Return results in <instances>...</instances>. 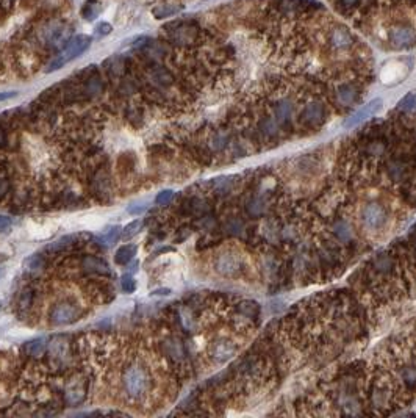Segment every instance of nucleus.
<instances>
[{
  "instance_id": "obj_1",
  "label": "nucleus",
  "mask_w": 416,
  "mask_h": 418,
  "mask_svg": "<svg viewBox=\"0 0 416 418\" xmlns=\"http://www.w3.org/2000/svg\"><path fill=\"white\" fill-rule=\"evenodd\" d=\"M124 388L130 398H141L149 390V376L141 367H130L124 373Z\"/></svg>"
},
{
  "instance_id": "obj_2",
  "label": "nucleus",
  "mask_w": 416,
  "mask_h": 418,
  "mask_svg": "<svg viewBox=\"0 0 416 418\" xmlns=\"http://www.w3.org/2000/svg\"><path fill=\"white\" fill-rule=\"evenodd\" d=\"M390 42L394 49H410L416 45V32L409 25H396L390 32Z\"/></svg>"
},
{
  "instance_id": "obj_3",
  "label": "nucleus",
  "mask_w": 416,
  "mask_h": 418,
  "mask_svg": "<svg viewBox=\"0 0 416 418\" xmlns=\"http://www.w3.org/2000/svg\"><path fill=\"white\" fill-rule=\"evenodd\" d=\"M91 42H92V38L91 36H86V35H78L76 36V38H72L68 45L64 47L63 53H61V58L64 63H68L71 60H76L78 58L80 55H83L89 47H91Z\"/></svg>"
},
{
  "instance_id": "obj_4",
  "label": "nucleus",
  "mask_w": 416,
  "mask_h": 418,
  "mask_svg": "<svg viewBox=\"0 0 416 418\" xmlns=\"http://www.w3.org/2000/svg\"><path fill=\"white\" fill-rule=\"evenodd\" d=\"M380 107H382V99H378V97L373 99V101H369L366 105H363L362 108H360V110H357L350 117H347V121L344 122V127L346 129H352V127L365 122L374 113H377L378 110H380Z\"/></svg>"
},
{
  "instance_id": "obj_5",
  "label": "nucleus",
  "mask_w": 416,
  "mask_h": 418,
  "mask_svg": "<svg viewBox=\"0 0 416 418\" xmlns=\"http://www.w3.org/2000/svg\"><path fill=\"white\" fill-rule=\"evenodd\" d=\"M362 218L369 229H380L386 223V212L380 204H369L363 208Z\"/></svg>"
},
{
  "instance_id": "obj_6",
  "label": "nucleus",
  "mask_w": 416,
  "mask_h": 418,
  "mask_svg": "<svg viewBox=\"0 0 416 418\" xmlns=\"http://www.w3.org/2000/svg\"><path fill=\"white\" fill-rule=\"evenodd\" d=\"M77 316H78L77 307H74L72 304H58L52 308L50 321L57 326H64L74 323L77 320Z\"/></svg>"
},
{
  "instance_id": "obj_7",
  "label": "nucleus",
  "mask_w": 416,
  "mask_h": 418,
  "mask_svg": "<svg viewBox=\"0 0 416 418\" xmlns=\"http://www.w3.org/2000/svg\"><path fill=\"white\" fill-rule=\"evenodd\" d=\"M236 344L230 340H218L211 344L210 348V356L216 363H224L228 359H232L236 352Z\"/></svg>"
},
{
  "instance_id": "obj_8",
  "label": "nucleus",
  "mask_w": 416,
  "mask_h": 418,
  "mask_svg": "<svg viewBox=\"0 0 416 418\" xmlns=\"http://www.w3.org/2000/svg\"><path fill=\"white\" fill-rule=\"evenodd\" d=\"M326 119V108L321 102H310L302 112V121L310 127H318Z\"/></svg>"
},
{
  "instance_id": "obj_9",
  "label": "nucleus",
  "mask_w": 416,
  "mask_h": 418,
  "mask_svg": "<svg viewBox=\"0 0 416 418\" xmlns=\"http://www.w3.org/2000/svg\"><path fill=\"white\" fill-rule=\"evenodd\" d=\"M241 269V262L233 254H223L216 260V271L224 276H233Z\"/></svg>"
},
{
  "instance_id": "obj_10",
  "label": "nucleus",
  "mask_w": 416,
  "mask_h": 418,
  "mask_svg": "<svg viewBox=\"0 0 416 418\" xmlns=\"http://www.w3.org/2000/svg\"><path fill=\"white\" fill-rule=\"evenodd\" d=\"M335 96H337V101H338L340 105L349 107V105H352V104L355 102V99H357V89H355L352 85H341V86L337 89Z\"/></svg>"
},
{
  "instance_id": "obj_11",
  "label": "nucleus",
  "mask_w": 416,
  "mask_h": 418,
  "mask_svg": "<svg viewBox=\"0 0 416 418\" xmlns=\"http://www.w3.org/2000/svg\"><path fill=\"white\" fill-rule=\"evenodd\" d=\"M330 41H332V45H334V47L344 49V47H349V45L352 44V36H350V33L346 29H335L330 35Z\"/></svg>"
},
{
  "instance_id": "obj_12",
  "label": "nucleus",
  "mask_w": 416,
  "mask_h": 418,
  "mask_svg": "<svg viewBox=\"0 0 416 418\" xmlns=\"http://www.w3.org/2000/svg\"><path fill=\"white\" fill-rule=\"evenodd\" d=\"M136 244H124L122 248H119L114 254V262L117 265H127L135 256H136Z\"/></svg>"
},
{
  "instance_id": "obj_13",
  "label": "nucleus",
  "mask_w": 416,
  "mask_h": 418,
  "mask_svg": "<svg viewBox=\"0 0 416 418\" xmlns=\"http://www.w3.org/2000/svg\"><path fill=\"white\" fill-rule=\"evenodd\" d=\"M293 113V104L290 101H280L275 107V116H277V121L279 122H286L291 117Z\"/></svg>"
},
{
  "instance_id": "obj_14",
  "label": "nucleus",
  "mask_w": 416,
  "mask_h": 418,
  "mask_svg": "<svg viewBox=\"0 0 416 418\" xmlns=\"http://www.w3.org/2000/svg\"><path fill=\"white\" fill-rule=\"evenodd\" d=\"M85 266L89 269V271H94V272H99V274H110V269H108V265L105 262H102L96 257H88L85 260Z\"/></svg>"
},
{
  "instance_id": "obj_15",
  "label": "nucleus",
  "mask_w": 416,
  "mask_h": 418,
  "mask_svg": "<svg viewBox=\"0 0 416 418\" xmlns=\"http://www.w3.org/2000/svg\"><path fill=\"white\" fill-rule=\"evenodd\" d=\"M121 227L119 226H113L112 229H108L104 235L100 237V241L105 244V246H113L114 243H117V240L121 238Z\"/></svg>"
},
{
  "instance_id": "obj_16",
  "label": "nucleus",
  "mask_w": 416,
  "mask_h": 418,
  "mask_svg": "<svg viewBox=\"0 0 416 418\" xmlns=\"http://www.w3.org/2000/svg\"><path fill=\"white\" fill-rule=\"evenodd\" d=\"M140 227H141V220H135L132 223H128L124 227V230L121 232V238H124V240L132 238L133 235H136V232L140 230Z\"/></svg>"
},
{
  "instance_id": "obj_17",
  "label": "nucleus",
  "mask_w": 416,
  "mask_h": 418,
  "mask_svg": "<svg viewBox=\"0 0 416 418\" xmlns=\"http://www.w3.org/2000/svg\"><path fill=\"white\" fill-rule=\"evenodd\" d=\"M416 108V93H409L402 101L399 102V110L412 112Z\"/></svg>"
},
{
  "instance_id": "obj_18",
  "label": "nucleus",
  "mask_w": 416,
  "mask_h": 418,
  "mask_svg": "<svg viewBox=\"0 0 416 418\" xmlns=\"http://www.w3.org/2000/svg\"><path fill=\"white\" fill-rule=\"evenodd\" d=\"M172 199H174V191H172V190H163V191H160L158 194H156L155 204L156 205H166V204H169Z\"/></svg>"
},
{
  "instance_id": "obj_19",
  "label": "nucleus",
  "mask_w": 416,
  "mask_h": 418,
  "mask_svg": "<svg viewBox=\"0 0 416 418\" xmlns=\"http://www.w3.org/2000/svg\"><path fill=\"white\" fill-rule=\"evenodd\" d=\"M71 241H74V237L72 235H66V237H63L57 241H53L50 246H47V251H60L63 248H66L71 244Z\"/></svg>"
},
{
  "instance_id": "obj_20",
  "label": "nucleus",
  "mask_w": 416,
  "mask_h": 418,
  "mask_svg": "<svg viewBox=\"0 0 416 418\" xmlns=\"http://www.w3.org/2000/svg\"><path fill=\"white\" fill-rule=\"evenodd\" d=\"M262 130H263L267 136H272V135L277 133L279 127H277V122H275L274 119H269V117H267V119H265V121L262 122Z\"/></svg>"
},
{
  "instance_id": "obj_21",
  "label": "nucleus",
  "mask_w": 416,
  "mask_h": 418,
  "mask_svg": "<svg viewBox=\"0 0 416 418\" xmlns=\"http://www.w3.org/2000/svg\"><path fill=\"white\" fill-rule=\"evenodd\" d=\"M121 285H122L124 293H133L135 288H136V282H135V279H133L130 274H125V276L122 277Z\"/></svg>"
},
{
  "instance_id": "obj_22",
  "label": "nucleus",
  "mask_w": 416,
  "mask_h": 418,
  "mask_svg": "<svg viewBox=\"0 0 416 418\" xmlns=\"http://www.w3.org/2000/svg\"><path fill=\"white\" fill-rule=\"evenodd\" d=\"M404 380L409 385H416V367H409L404 371Z\"/></svg>"
},
{
  "instance_id": "obj_23",
  "label": "nucleus",
  "mask_w": 416,
  "mask_h": 418,
  "mask_svg": "<svg viewBox=\"0 0 416 418\" xmlns=\"http://www.w3.org/2000/svg\"><path fill=\"white\" fill-rule=\"evenodd\" d=\"M335 230H337V235H338V237L343 240V241L349 240V237H350V229L347 227L346 223H340V224L335 227Z\"/></svg>"
},
{
  "instance_id": "obj_24",
  "label": "nucleus",
  "mask_w": 416,
  "mask_h": 418,
  "mask_svg": "<svg viewBox=\"0 0 416 418\" xmlns=\"http://www.w3.org/2000/svg\"><path fill=\"white\" fill-rule=\"evenodd\" d=\"M112 30H113V27L110 25L108 22H99L97 25H96V35H99V36H107V35H110L112 33Z\"/></svg>"
},
{
  "instance_id": "obj_25",
  "label": "nucleus",
  "mask_w": 416,
  "mask_h": 418,
  "mask_svg": "<svg viewBox=\"0 0 416 418\" xmlns=\"http://www.w3.org/2000/svg\"><path fill=\"white\" fill-rule=\"evenodd\" d=\"M177 10H179L177 6H163V8H158V10H155V16L156 17H166V16L174 14Z\"/></svg>"
},
{
  "instance_id": "obj_26",
  "label": "nucleus",
  "mask_w": 416,
  "mask_h": 418,
  "mask_svg": "<svg viewBox=\"0 0 416 418\" xmlns=\"http://www.w3.org/2000/svg\"><path fill=\"white\" fill-rule=\"evenodd\" d=\"M11 226V220L5 215H0V232H5L6 229H10Z\"/></svg>"
},
{
  "instance_id": "obj_27",
  "label": "nucleus",
  "mask_w": 416,
  "mask_h": 418,
  "mask_svg": "<svg viewBox=\"0 0 416 418\" xmlns=\"http://www.w3.org/2000/svg\"><path fill=\"white\" fill-rule=\"evenodd\" d=\"M144 210H146V205H136V204H135V205H130V207H128V210H127V212L130 213V215H141Z\"/></svg>"
},
{
  "instance_id": "obj_28",
  "label": "nucleus",
  "mask_w": 416,
  "mask_h": 418,
  "mask_svg": "<svg viewBox=\"0 0 416 418\" xmlns=\"http://www.w3.org/2000/svg\"><path fill=\"white\" fill-rule=\"evenodd\" d=\"M17 96V91H5V93H0V102L10 101V99Z\"/></svg>"
},
{
  "instance_id": "obj_29",
  "label": "nucleus",
  "mask_w": 416,
  "mask_h": 418,
  "mask_svg": "<svg viewBox=\"0 0 416 418\" xmlns=\"http://www.w3.org/2000/svg\"><path fill=\"white\" fill-rule=\"evenodd\" d=\"M32 346H33L32 354H39V352L42 351V348H44V343H42V340L39 339V340L33 342V343H32Z\"/></svg>"
},
{
  "instance_id": "obj_30",
  "label": "nucleus",
  "mask_w": 416,
  "mask_h": 418,
  "mask_svg": "<svg viewBox=\"0 0 416 418\" xmlns=\"http://www.w3.org/2000/svg\"><path fill=\"white\" fill-rule=\"evenodd\" d=\"M6 191H8V182L0 179V197H3L6 194Z\"/></svg>"
},
{
  "instance_id": "obj_31",
  "label": "nucleus",
  "mask_w": 416,
  "mask_h": 418,
  "mask_svg": "<svg viewBox=\"0 0 416 418\" xmlns=\"http://www.w3.org/2000/svg\"><path fill=\"white\" fill-rule=\"evenodd\" d=\"M152 296H168V295H171V290L169 288H160V290H155V292H152L151 293Z\"/></svg>"
},
{
  "instance_id": "obj_32",
  "label": "nucleus",
  "mask_w": 416,
  "mask_h": 418,
  "mask_svg": "<svg viewBox=\"0 0 416 418\" xmlns=\"http://www.w3.org/2000/svg\"><path fill=\"white\" fill-rule=\"evenodd\" d=\"M355 2H357V0H343V3H344V5H349V6L354 5Z\"/></svg>"
},
{
  "instance_id": "obj_33",
  "label": "nucleus",
  "mask_w": 416,
  "mask_h": 418,
  "mask_svg": "<svg viewBox=\"0 0 416 418\" xmlns=\"http://www.w3.org/2000/svg\"><path fill=\"white\" fill-rule=\"evenodd\" d=\"M3 274H5V271H3L2 268H0V279H2V276H3Z\"/></svg>"
},
{
  "instance_id": "obj_34",
  "label": "nucleus",
  "mask_w": 416,
  "mask_h": 418,
  "mask_svg": "<svg viewBox=\"0 0 416 418\" xmlns=\"http://www.w3.org/2000/svg\"><path fill=\"white\" fill-rule=\"evenodd\" d=\"M0 140H2V136H0Z\"/></svg>"
}]
</instances>
